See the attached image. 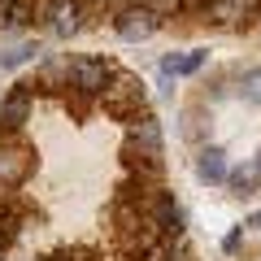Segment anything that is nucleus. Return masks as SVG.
<instances>
[{
  "instance_id": "obj_19",
  "label": "nucleus",
  "mask_w": 261,
  "mask_h": 261,
  "mask_svg": "<svg viewBox=\"0 0 261 261\" xmlns=\"http://www.w3.org/2000/svg\"><path fill=\"white\" fill-rule=\"evenodd\" d=\"M252 166H257V174H261V152H257V157H252Z\"/></svg>"
},
{
  "instance_id": "obj_13",
  "label": "nucleus",
  "mask_w": 261,
  "mask_h": 261,
  "mask_svg": "<svg viewBox=\"0 0 261 261\" xmlns=\"http://www.w3.org/2000/svg\"><path fill=\"white\" fill-rule=\"evenodd\" d=\"M257 183H261V174H257V166H252V161L226 174V187H231L235 196H252V192H257Z\"/></svg>"
},
{
  "instance_id": "obj_16",
  "label": "nucleus",
  "mask_w": 261,
  "mask_h": 261,
  "mask_svg": "<svg viewBox=\"0 0 261 261\" xmlns=\"http://www.w3.org/2000/svg\"><path fill=\"white\" fill-rule=\"evenodd\" d=\"M13 5H18V0H0V18H5V13H9Z\"/></svg>"
},
{
  "instance_id": "obj_7",
  "label": "nucleus",
  "mask_w": 261,
  "mask_h": 261,
  "mask_svg": "<svg viewBox=\"0 0 261 261\" xmlns=\"http://www.w3.org/2000/svg\"><path fill=\"white\" fill-rule=\"evenodd\" d=\"M31 105H35L31 83H13L9 92L0 96V135H18L31 122Z\"/></svg>"
},
{
  "instance_id": "obj_5",
  "label": "nucleus",
  "mask_w": 261,
  "mask_h": 261,
  "mask_svg": "<svg viewBox=\"0 0 261 261\" xmlns=\"http://www.w3.org/2000/svg\"><path fill=\"white\" fill-rule=\"evenodd\" d=\"M148 218H152V231H157L166 244H178V235H183V205H178L166 187H152Z\"/></svg>"
},
{
  "instance_id": "obj_15",
  "label": "nucleus",
  "mask_w": 261,
  "mask_h": 261,
  "mask_svg": "<svg viewBox=\"0 0 261 261\" xmlns=\"http://www.w3.org/2000/svg\"><path fill=\"white\" fill-rule=\"evenodd\" d=\"M240 244H244V226H235V231H226L222 252H226V257H235V252H240Z\"/></svg>"
},
{
  "instance_id": "obj_6",
  "label": "nucleus",
  "mask_w": 261,
  "mask_h": 261,
  "mask_svg": "<svg viewBox=\"0 0 261 261\" xmlns=\"http://www.w3.org/2000/svg\"><path fill=\"white\" fill-rule=\"evenodd\" d=\"M161 27L157 13H148L144 5H122V9H113V31H118V39H126V44H144V39H152Z\"/></svg>"
},
{
  "instance_id": "obj_2",
  "label": "nucleus",
  "mask_w": 261,
  "mask_h": 261,
  "mask_svg": "<svg viewBox=\"0 0 261 261\" xmlns=\"http://www.w3.org/2000/svg\"><path fill=\"white\" fill-rule=\"evenodd\" d=\"M100 105H105L109 118H118V122H126V126H130V122L148 118V87H144V79L113 70L109 87L100 92Z\"/></svg>"
},
{
  "instance_id": "obj_9",
  "label": "nucleus",
  "mask_w": 261,
  "mask_h": 261,
  "mask_svg": "<svg viewBox=\"0 0 261 261\" xmlns=\"http://www.w3.org/2000/svg\"><path fill=\"white\" fill-rule=\"evenodd\" d=\"M209 61V48H187V53H170L161 57V74L166 79H187V74H200Z\"/></svg>"
},
{
  "instance_id": "obj_11",
  "label": "nucleus",
  "mask_w": 261,
  "mask_h": 261,
  "mask_svg": "<svg viewBox=\"0 0 261 261\" xmlns=\"http://www.w3.org/2000/svg\"><path fill=\"white\" fill-rule=\"evenodd\" d=\"M18 231H22V209H18V200H9V196L0 192V257L9 252V244L18 240Z\"/></svg>"
},
{
  "instance_id": "obj_8",
  "label": "nucleus",
  "mask_w": 261,
  "mask_h": 261,
  "mask_svg": "<svg viewBox=\"0 0 261 261\" xmlns=\"http://www.w3.org/2000/svg\"><path fill=\"white\" fill-rule=\"evenodd\" d=\"M200 13L209 22H218V27H244V22H252L261 13V0H205Z\"/></svg>"
},
{
  "instance_id": "obj_10",
  "label": "nucleus",
  "mask_w": 261,
  "mask_h": 261,
  "mask_svg": "<svg viewBox=\"0 0 261 261\" xmlns=\"http://www.w3.org/2000/svg\"><path fill=\"white\" fill-rule=\"evenodd\" d=\"M226 174H231V166H226V152L218 144H205L196 152V178L200 183H226Z\"/></svg>"
},
{
  "instance_id": "obj_17",
  "label": "nucleus",
  "mask_w": 261,
  "mask_h": 261,
  "mask_svg": "<svg viewBox=\"0 0 261 261\" xmlns=\"http://www.w3.org/2000/svg\"><path fill=\"white\" fill-rule=\"evenodd\" d=\"M248 226H257V231H261V209H257V214L248 218Z\"/></svg>"
},
{
  "instance_id": "obj_14",
  "label": "nucleus",
  "mask_w": 261,
  "mask_h": 261,
  "mask_svg": "<svg viewBox=\"0 0 261 261\" xmlns=\"http://www.w3.org/2000/svg\"><path fill=\"white\" fill-rule=\"evenodd\" d=\"M235 92H240L248 105H261V65L244 70V74H240V83H235Z\"/></svg>"
},
{
  "instance_id": "obj_1",
  "label": "nucleus",
  "mask_w": 261,
  "mask_h": 261,
  "mask_svg": "<svg viewBox=\"0 0 261 261\" xmlns=\"http://www.w3.org/2000/svg\"><path fill=\"white\" fill-rule=\"evenodd\" d=\"M126 166L140 174V183H157L166 170V135L152 113L126 126Z\"/></svg>"
},
{
  "instance_id": "obj_4",
  "label": "nucleus",
  "mask_w": 261,
  "mask_h": 261,
  "mask_svg": "<svg viewBox=\"0 0 261 261\" xmlns=\"http://www.w3.org/2000/svg\"><path fill=\"white\" fill-rule=\"evenodd\" d=\"M31 170H35V148L5 135L0 140V187H22L31 178Z\"/></svg>"
},
{
  "instance_id": "obj_12",
  "label": "nucleus",
  "mask_w": 261,
  "mask_h": 261,
  "mask_svg": "<svg viewBox=\"0 0 261 261\" xmlns=\"http://www.w3.org/2000/svg\"><path fill=\"white\" fill-rule=\"evenodd\" d=\"M39 57V44L35 39H22L13 48H0V70H18V65H31Z\"/></svg>"
},
{
  "instance_id": "obj_3",
  "label": "nucleus",
  "mask_w": 261,
  "mask_h": 261,
  "mask_svg": "<svg viewBox=\"0 0 261 261\" xmlns=\"http://www.w3.org/2000/svg\"><path fill=\"white\" fill-rule=\"evenodd\" d=\"M109 79H113V65L105 61V57H74V61L65 65V87H70L79 100L100 96L105 87H109Z\"/></svg>"
},
{
  "instance_id": "obj_18",
  "label": "nucleus",
  "mask_w": 261,
  "mask_h": 261,
  "mask_svg": "<svg viewBox=\"0 0 261 261\" xmlns=\"http://www.w3.org/2000/svg\"><path fill=\"white\" fill-rule=\"evenodd\" d=\"M96 5H118V9H122V5H130V0H96Z\"/></svg>"
}]
</instances>
